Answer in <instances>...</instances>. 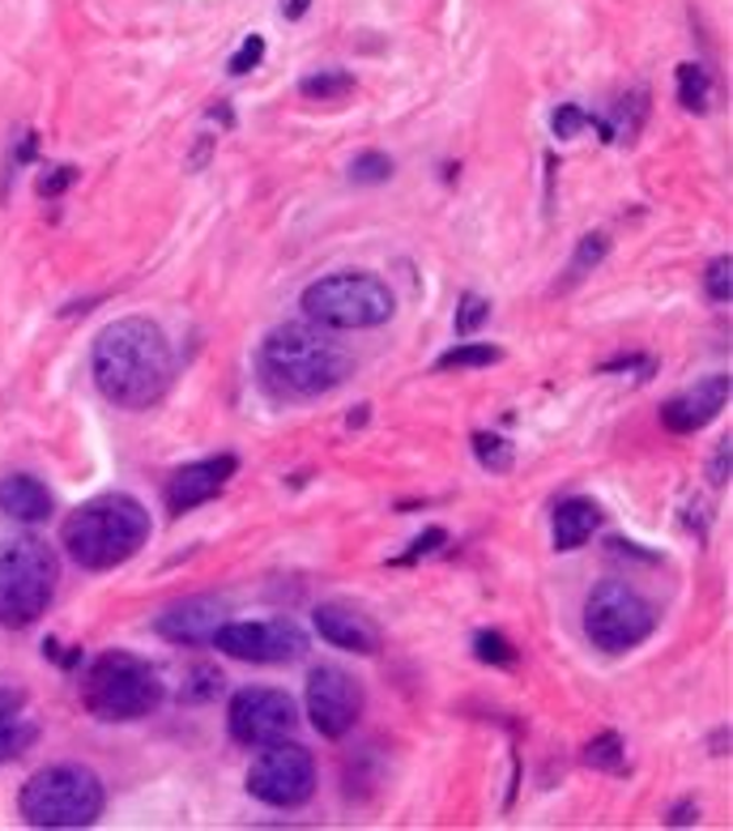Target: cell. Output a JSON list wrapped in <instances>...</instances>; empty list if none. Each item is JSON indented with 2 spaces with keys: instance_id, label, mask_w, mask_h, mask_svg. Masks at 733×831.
I'll list each match as a JSON object with an SVG mask.
<instances>
[{
  "instance_id": "6da1fadb",
  "label": "cell",
  "mask_w": 733,
  "mask_h": 831,
  "mask_svg": "<svg viewBox=\"0 0 733 831\" xmlns=\"http://www.w3.org/2000/svg\"><path fill=\"white\" fill-rule=\"evenodd\" d=\"M90 376L111 406L150 410L175 384V350L154 320L125 316L95 337Z\"/></svg>"
},
{
  "instance_id": "7a4b0ae2",
  "label": "cell",
  "mask_w": 733,
  "mask_h": 831,
  "mask_svg": "<svg viewBox=\"0 0 733 831\" xmlns=\"http://www.w3.org/2000/svg\"><path fill=\"white\" fill-rule=\"evenodd\" d=\"M354 371L351 350L312 320L278 324L260 342V380L269 384L278 397L290 401H312L346 384Z\"/></svg>"
},
{
  "instance_id": "3957f363",
  "label": "cell",
  "mask_w": 733,
  "mask_h": 831,
  "mask_svg": "<svg viewBox=\"0 0 733 831\" xmlns=\"http://www.w3.org/2000/svg\"><path fill=\"white\" fill-rule=\"evenodd\" d=\"M150 542V511L132 495H98L64 520V550L86 572H111Z\"/></svg>"
},
{
  "instance_id": "277c9868",
  "label": "cell",
  "mask_w": 733,
  "mask_h": 831,
  "mask_svg": "<svg viewBox=\"0 0 733 831\" xmlns=\"http://www.w3.org/2000/svg\"><path fill=\"white\" fill-rule=\"evenodd\" d=\"M22 819L31 828L47 831H73V828H95L107 806V789L90 767L82 764H52L43 771H34L22 785Z\"/></svg>"
},
{
  "instance_id": "5b68a950",
  "label": "cell",
  "mask_w": 733,
  "mask_h": 831,
  "mask_svg": "<svg viewBox=\"0 0 733 831\" xmlns=\"http://www.w3.org/2000/svg\"><path fill=\"white\" fill-rule=\"evenodd\" d=\"M61 580L56 550L39 538L0 542V627H31L39 623Z\"/></svg>"
},
{
  "instance_id": "8992f818",
  "label": "cell",
  "mask_w": 733,
  "mask_h": 831,
  "mask_svg": "<svg viewBox=\"0 0 733 831\" xmlns=\"http://www.w3.org/2000/svg\"><path fill=\"white\" fill-rule=\"evenodd\" d=\"M159 670L132 652H103L82 678V703L98 721H141L162 703Z\"/></svg>"
},
{
  "instance_id": "52a82bcc",
  "label": "cell",
  "mask_w": 733,
  "mask_h": 831,
  "mask_svg": "<svg viewBox=\"0 0 733 831\" xmlns=\"http://www.w3.org/2000/svg\"><path fill=\"white\" fill-rule=\"evenodd\" d=\"M303 312L312 324L320 328H380L392 320L397 312V299L388 282H380L376 273H358V269H346V273H328L312 287L303 290Z\"/></svg>"
},
{
  "instance_id": "ba28073f",
  "label": "cell",
  "mask_w": 733,
  "mask_h": 831,
  "mask_svg": "<svg viewBox=\"0 0 733 831\" xmlns=\"http://www.w3.org/2000/svg\"><path fill=\"white\" fill-rule=\"evenodd\" d=\"M653 627H657V609L627 580H602L584 602V636L602 652L639 648L653 636Z\"/></svg>"
},
{
  "instance_id": "9c48e42d",
  "label": "cell",
  "mask_w": 733,
  "mask_h": 831,
  "mask_svg": "<svg viewBox=\"0 0 733 831\" xmlns=\"http://www.w3.org/2000/svg\"><path fill=\"white\" fill-rule=\"evenodd\" d=\"M248 794L265 806H278V810H294L316 794V759L308 746L299 742H269L260 746V755L248 767Z\"/></svg>"
},
{
  "instance_id": "30bf717a",
  "label": "cell",
  "mask_w": 733,
  "mask_h": 831,
  "mask_svg": "<svg viewBox=\"0 0 733 831\" xmlns=\"http://www.w3.org/2000/svg\"><path fill=\"white\" fill-rule=\"evenodd\" d=\"M226 725H230V737L239 746H269L278 737H290L294 725H299V712H294V700L287 691H273V687H244L235 691V700L226 708Z\"/></svg>"
},
{
  "instance_id": "8fae6325",
  "label": "cell",
  "mask_w": 733,
  "mask_h": 831,
  "mask_svg": "<svg viewBox=\"0 0 733 831\" xmlns=\"http://www.w3.org/2000/svg\"><path fill=\"white\" fill-rule=\"evenodd\" d=\"M218 652L235 661H252V666H282L308 652V636L290 623V618H269V623H223L214 639Z\"/></svg>"
},
{
  "instance_id": "7c38bea8",
  "label": "cell",
  "mask_w": 733,
  "mask_h": 831,
  "mask_svg": "<svg viewBox=\"0 0 733 831\" xmlns=\"http://www.w3.org/2000/svg\"><path fill=\"white\" fill-rule=\"evenodd\" d=\"M308 716L320 737H346L363 716V687L342 666H316L308 673Z\"/></svg>"
},
{
  "instance_id": "4fadbf2b",
  "label": "cell",
  "mask_w": 733,
  "mask_h": 831,
  "mask_svg": "<svg viewBox=\"0 0 733 831\" xmlns=\"http://www.w3.org/2000/svg\"><path fill=\"white\" fill-rule=\"evenodd\" d=\"M235 470H239V461H235L230 452L205 456V461H192L184 470H175L171 482H166V511H171V516H184V511L209 504L226 482L235 478Z\"/></svg>"
},
{
  "instance_id": "5bb4252c",
  "label": "cell",
  "mask_w": 733,
  "mask_h": 831,
  "mask_svg": "<svg viewBox=\"0 0 733 831\" xmlns=\"http://www.w3.org/2000/svg\"><path fill=\"white\" fill-rule=\"evenodd\" d=\"M730 388H733L730 376H708V380L696 384L691 392H682V397L666 401V406H661L666 431H673V435H696V431H703L712 418L725 410Z\"/></svg>"
},
{
  "instance_id": "9a60e30c",
  "label": "cell",
  "mask_w": 733,
  "mask_h": 831,
  "mask_svg": "<svg viewBox=\"0 0 733 831\" xmlns=\"http://www.w3.org/2000/svg\"><path fill=\"white\" fill-rule=\"evenodd\" d=\"M226 623V606L218 597H184L154 618V632L171 644H209Z\"/></svg>"
},
{
  "instance_id": "2e32d148",
  "label": "cell",
  "mask_w": 733,
  "mask_h": 831,
  "mask_svg": "<svg viewBox=\"0 0 733 831\" xmlns=\"http://www.w3.org/2000/svg\"><path fill=\"white\" fill-rule=\"evenodd\" d=\"M312 623H316L320 639H328L333 648H346V652H358V657H376L380 652V627L354 606L324 602V606H316Z\"/></svg>"
},
{
  "instance_id": "e0dca14e",
  "label": "cell",
  "mask_w": 733,
  "mask_h": 831,
  "mask_svg": "<svg viewBox=\"0 0 733 831\" xmlns=\"http://www.w3.org/2000/svg\"><path fill=\"white\" fill-rule=\"evenodd\" d=\"M0 511L22 525H43L52 516V490L31 474H9L0 478Z\"/></svg>"
},
{
  "instance_id": "ac0fdd59",
  "label": "cell",
  "mask_w": 733,
  "mask_h": 831,
  "mask_svg": "<svg viewBox=\"0 0 733 831\" xmlns=\"http://www.w3.org/2000/svg\"><path fill=\"white\" fill-rule=\"evenodd\" d=\"M602 525V508L593 499H563L554 508V550H580Z\"/></svg>"
},
{
  "instance_id": "d6986e66",
  "label": "cell",
  "mask_w": 733,
  "mask_h": 831,
  "mask_svg": "<svg viewBox=\"0 0 733 831\" xmlns=\"http://www.w3.org/2000/svg\"><path fill=\"white\" fill-rule=\"evenodd\" d=\"M644 120H648V90L636 86L632 95H623L614 102V120H606L610 145H636V137L644 132Z\"/></svg>"
},
{
  "instance_id": "ffe728a7",
  "label": "cell",
  "mask_w": 733,
  "mask_h": 831,
  "mask_svg": "<svg viewBox=\"0 0 733 831\" xmlns=\"http://www.w3.org/2000/svg\"><path fill=\"white\" fill-rule=\"evenodd\" d=\"M299 95L312 98V102H342V98L354 95V77L346 68H320V73L299 82Z\"/></svg>"
},
{
  "instance_id": "44dd1931",
  "label": "cell",
  "mask_w": 733,
  "mask_h": 831,
  "mask_svg": "<svg viewBox=\"0 0 733 831\" xmlns=\"http://www.w3.org/2000/svg\"><path fill=\"white\" fill-rule=\"evenodd\" d=\"M678 102L687 107V111H696V116H703L708 111V102H712V77H708V68L696 61L678 64Z\"/></svg>"
},
{
  "instance_id": "7402d4cb",
  "label": "cell",
  "mask_w": 733,
  "mask_h": 831,
  "mask_svg": "<svg viewBox=\"0 0 733 831\" xmlns=\"http://www.w3.org/2000/svg\"><path fill=\"white\" fill-rule=\"evenodd\" d=\"M499 358H504V350L491 346V342H461V346H452L435 358V371H474V367H491Z\"/></svg>"
},
{
  "instance_id": "603a6c76",
  "label": "cell",
  "mask_w": 733,
  "mask_h": 831,
  "mask_svg": "<svg viewBox=\"0 0 733 831\" xmlns=\"http://www.w3.org/2000/svg\"><path fill=\"white\" fill-rule=\"evenodd\" d=\"M584 767L593 771H610V776H623L627 771V742L618 734H597L589 746H584Z\"/></svg>"
},
{
  "instance_id": "cb8c5ba5",
  "label": "cell",
  "mask_w": 733,
  "mask_h": 831,
  "mask_svg": "<svg viewBox=\"0 0 733 831\" xmlns=\"http://www.w3.org/2000/svg\"><path fill=\"white\" fill-rule=\"evenodd\" d=\"M226 687V678L218 666H209V661H196L188 673H184V691H180V700L184 703H205V700H218Z\"/></svg>"
},
{
  "instance_id": "d4e9b609",
  "label": "cell",
  "mask_w": 733,
  "mask_h": 831,
  "mask_svg": "<svg viewBox=\"0 0 733 831\" xmlns=\"http://www.w3.org/2000/svg\"><path fill=\"white\" fill-rule=\"evenodd\" d=\"M610 252V235L606 230H589L580 244H575V256H572V265H568V287L572 282H580L584 273H593L602 260H606Z\"/></svg>"
},
{
  "instance_id": "484cf974",
  "label": "cell",
  "mask_w": 733,
  "mask_h": 831,
  "mask_svg": "<svg viewBox=\"0 0 733 831\" xmlns=\"http://www.w3.org/2000/svg\"><path fill=\"white\" fill-rule=\"evenodd\" d=\"M34 737H39V730H34L26 716H18V712L0 716V764H9V759H18L22 751H31Z\"/></svg>"
},
{
  "instance_id": "4316f807",
  "label": "cell",
  "mask_w": 733,
  "mask_h": 831,
  "mask_svg": "<svg viewBox=\"0 0 733 831\" xmlns=\"http://www.w3.org/2000/svg\"><path fill=\"white\" fill-rule=\"evenodd\" d=\"M474 456H478L482 470H491V474H508L511 470V444L504 435L478 431V435H474Z\"/></svg>"
},
{
  "instance_id": "83f0119b",
  "label": "cell",
  "mask_w": 733,
  "mask_h": 831,
  "mask_svg": "<svg viewBox=\"0 0 733 831\" xmlns=\"http://www.w3.org/2000/svg\"><path fill=\"white\" fill-rule=\"evenodd\" d=\"M474 657H478L482 666H504V670H508V666H516L520 652H516V644H511L508 636H499V632H478V636H474Z\"/></svg>"
},
{
  "instance_id": "f1b7e54d",
  "label": "cell",
  "mask_w": 733,
  "mask_h": 831,
  "mask_svg": "<svg viewBox=\"0 0 733 831\" xmlns=\"http://www.w3.org/2000/svg\"><path fill=\"white\" fill-rule=\"evenodd\" d=\"M486 320H491V299H482V294H465V299H461V307H456L452 328H456V337H474Z\"/></svg>"
},
{
  "instance_id": "f546056e",
  "label": "cell",
  "mask_w": 733,
  "mask_h": 831,
  "mask_svg": "<svg viewBox=\"0 0 733 831\" xmlns=\"http://www.w3.org/2000/svg\"><path fill=\"white\" fill-rule=\"evenodd\" d=\"M351 180L354 184H388L392 180V159L380 150H367L351 162Z\"/></svg>"
},
{
  "instance_id": "4dcf8cb0",
  "label": "cell",
  "mask_w": 733,
  "mask_h": 831,
  "mask_svg": "<svg viewBox=\"0 0 733 831\" xmlns=\"http://www.w3.org/2000/svg\"><path fill=\"white\" fill-rule=\"evenodd\" d=\"M703 287H708V299L712 303H733V260L730 256H716L703 273Z\"/></svg>"
},
{
  "instance_id": "1f68e13d",
  "label": "cell",
  "mask_w": 733,
  "mask_h": 831,
  "mask_svg": "<svg viewBox=\"0 0 733 831\" xmlns=\"http://www.w3.org/2000/svg\"><path fill=\"white\" fill-rule=\"evenodd\" d=\"M550 128H554L559 141H572L580 128H593V111H584V107H575V102H563V107L554 111Z\"/></svg>"
},
{
  "instance_id": "d6a6232c",
  "label": "cell",
  "mask_w": 733,
  "mask_h": 831,
  "mask_svg": "<svg viewBox=\"0 0 733 831\" xmlns=\"http://www.w3.org/2000/svg\"><path fill=\"white\" fill-rule=\"evenodd\" d=\"M260 61H265V39H260V34H248V39L239 43V52L230 56V64H226V68H230L235 77H244V73H252Z\"/></svg>"
},
{
  "instance_id": "836d02e7",
  "label": "cell",
  "mask_w": 733,
  "mask_h": 831,
  "mask_svg": "<svg viewBox=\"0 0 733 831\" xmlns=\"http://www.w3.org/2000/svg\"><path fill=\"white\" fill-rule=\"evenodd\" d=\"M73 184H77V166H68V162H61V166L43 171L34 188H39V196H47V201H52V196H61V192H64V188H73Z\"/></svg>"
},
{
  "instance_id": "e575fe53",
  "label": "cell",
  "mask_w": 733,
  "mask_h": 831,
  "mask_svg": "<svg viewBox=\"0 0 733 831\" xmlns=\"http://www.w3.org/2000/svg\"><path fill=\"white\" fill-rule=\"evenodd\" d=\"M708 478L712 486H725L733 478V440H721L716 452H712V465H708Z\"/></svg>"
},
{
  "instance_id": "d590c367",
  "label": "cell",
  "mask_w": 733,
  "mask_h": 831,
  "mask_svg": "<svg viewBox=\"0 0 733 831\" xmlns=\"http://www.w3.org/2000/svg\"><path fill=\"white\" fill-rule=\"evenodd\" d=\"M444 542H448V533L440 529V525H435V529H427L422 538H414V546H410V550H406V554H401L397 563H414V559H427V554H435V550H440Z\"/></svg>"
},
{
  "instance_id": "8d00e7d4",
  "label": "cell",
  "mask_w": 733,
  "mask_h": 831,
  "mask_svg": "<svg viewBox=\"0 0 733 831\" xmlns=\"http://www.w3.org/2000/svg\"><path fill=\"white\" fill-rule=\"evenodd\" d=\"M602 371H639V380H648L653 376V358H639V354H627V358H610Z\"/></svg>"
},
{
  "instance_id": "74e56055",
  "label": "cell",
  "mask_w": 733,
  "mask_h": 831,
  "mask_svg": "<svg viewBox=\"0 0 733 831\" xmlns=\"http://www.w3.org/2000/svg\"><path fill=\"white\" fill-rule=\"evenodd\" d=\"M670 828H691V823H700V806H696V798H682L678 806L670 810V819H666Z\"/></svg>"
},
{
  "instance_id": "f35d334b",
  "label": "cell",
  "mask_w": 733,
  "mask_h": 831,
  "mask_svg": "<svg viewBox=\"0 0 733 831\" xmlns=\"http://www.w3.org/2000/svg\"><path fill=\"white\" fill-rule=\"evenodd\" d=\"M22 703H26V691H18V687L0 682V716H9V712H22Z\"/></svg>"
},
{
  "instance_id": "ab89813d",
  "label": "cell",
  "mask_w": 733,
  "mask_h": 831,
  "mask_svg": "<svg viewBox=\"0 0 733 831\" xmlns=\"http://www.w3.org/2000/svg\"><path fill=\"white\" fill-rule=\"evenodd\" d=\"M308 9H312V0H282V18L287 22H299Z\"/></svg>"
},
{
  "instance_id": "60d3db41",
  "label": "cell",
  "mask_w": 733,
  "mask_h": 831,
  "mask_svg": "<svg viewBox=\"0 0 733 831\" xmlns=\"http://www.w3.org/2000/svg\"><path fill=\"white\" fill-rule=\"evenodd\" d=\"M367 422V406H358V414H351V427H363Z\"/></svg>"
}]
</instances>
